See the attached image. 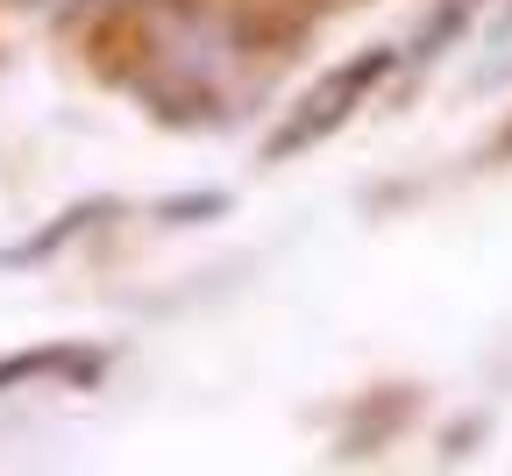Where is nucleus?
<instances>
[{"label":"nucleus","mask_w":512,"mask_h":476,"mask_svg":"<svg viewBox=\"0 0 512 476\" xmlns=\"http://www.w3.org/2000/svg\"><path fill=\"white\" fill-rule=\"evenodd\" d=\"M100 214H107V199H86V207H72V214H57V228L29 235V242H15V249H0V263H8V270H22V263H43V256H57L64 242H72L79 228H93Z\"/></svg>","instance_id":"obj_3"},{"label":"nucleus","mask_w":512,"mask_h":476,"mask_svg":"<svg viewBox=\"0 0 512 476\" xmlns=\"http://www.w3.org/2000/svg\"><path fill=\"white\" fill-rule=\"evenodd\" d=\"M36 377H100V356L86 349H15V356H0V391H15V384H36Z\"/></svg>","instance_id":"obj_2"},{"label":"nucleus","mask_w":512,"mask_h":476,"mask_svg":"<svg viewBox=\"0 0 512 476\" xmlns=\"http://www.w3.org/2000/svg\"><path fill=\"white\" fill-rule=\"evenodd\" d=\"M392 72V50H363V57H349V64H335L328 79H320L278 128H271V143H264V164H285V157H299V150H313V143H328V135L363 107V93Z\"/></svg>","instance_id":"obj_1"}]
</instances>
